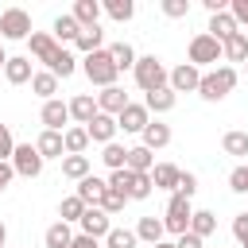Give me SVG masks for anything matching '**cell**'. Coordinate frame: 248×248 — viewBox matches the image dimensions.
I'll return each mask as SVG.
<instances>
[{
    "label": "cell",
    "mask_w": 248,
    "mask_h": 248,
    "mask_svg": "<svg viewBox=\"0 0 248 248\" xmlns=\"http://www.w3.org/2000/svg\"><path fill=\"white\" fill-rule=\"evenodd\" d=\"M140 240H136V232L132 229H108V236H105V248H136Z\"/></svg>",
    "instance_id": "cell-41"
},
{
    "label": "cell",
    "mask_w": 248,
    "mask_h": 248,
    "mask_svg": "<svg viewBox=\"0 0 248 248\" xmlns=\"http://www.w3.org/2000/svg\"><path fill=\"white\" fill-rule=\"evenodd\" d=\"M229 16L236 19V27H248V0H229Z\"/></svg>",
    "instance_id": "cell-49"
},
{
    "label": "cell",
    "mask_w": 248,
    "mask_h": 248,
    "mask_svg": "<svg viewBox=\"0 0 248 248\" xmlns=\"http://www.w3.org/2000/svg\"><path fill=\"white\" fill-rule=\"evenodd\" d=\"M27 43H31V54H35L43 66H50V58L62 50V46H58V43H54L46 31H31V39H27Z\"/></svg>",
    "instance_id": "cell-20"
},
{
    "label": "cell",
    "mask_w": 248,
    "mask_h": 248,
    "mask_svg": "<svg viewBox=\"0 0 248 248\" xmlns=\"http://www.w3.org/2000/svg\"><path fill=\"white\" fill-rule=\"evenodd\" d=\"M70 240H74V225H66V221H54L43 232V244L46 248H70Z\"/></svg>",
    "instance_id": "cell-29"
},
{
    "label": "cell",
    "mask_w": 248,
    "mask_h": 248,
    "mask_svg": "<svg viewBox=\"0 0 248 248\" xmlns=\"http://www.w3.org/2000/svg\"><path fill=\"white\" fill-rule=\"evenodd\" d=\"M229 190H232V194H248V163L229 174Z\"/></svg>",
    "instance_id": "cell-45"
},
{
    "label": "cell",
    "mask_w": 248,
    "mask_h": 248,
    "mask_svg": "<svg viewBox=\"0 0 248 248\" xmlns=\"http://www.w3.org/2000/svg\"><path fill=\"white\" fill-rule=\"evenodd\" d=\"M186 58H190V66H213V62H221V43L213 39V35H194L190 39V46H186Z\"/></svg>",
    "instance_id": "cell-5"
},
{
    "label": "cell",
    "mask_w": 248,
    "mask_h": 248,
    "mask_svg": "<svg viewBox=\"0 0 248 248\" xmlns=\"http://www.w3.org/2000/svg\"><path fill=\"white\" fill-rule=\"evenodd\" d=\"M12 178H16V170H12V163H0V194L12 186Z\"/></svg>",
    "instance_id": "cell-52"
},
{
    "label": "cell",
    "mask_w": 248,
    "mask_h": 248,
    "mask_svg": "<svg viewBox=\"0 0 248 248\" xmlns=\"http://www.w3.org/2000/svg\"><path fill=\"white\" fill-rule=\"evenodd\" d=\"M213 229H217V217L209 213V209H194V217H190V229L186 232H194V236H213Z\"/></svg>",
    "instance_id": "cell-32"
},
{
    "label": "cell",
    "mask_w": 248,
    "mask_h": 248,
    "mask_svg": "<svg viewBox=\"0 0 248 248\" xmlns=\"http://www.w3.org/2000/svg\"><path fill=\"white\" fill-rule=\"evenodd\" d=\"M0 35L19 43V39H31V16L23 8H4L0 12Z\"/></svg>",
    "instance_id": "cell-7"
},
{
    "label": "cell",
    "mask_w": 248,
    "mask_h": 248,
    "mask_svg": "<svg viewBox=\"0 0 248 248\" xmlns=\"http://www.w3.org/2000/svg\"><path fill=\"white\" fill-rule=\"evenodd\" d=\"M174 194H182V198H194V194H198V174H194V170H182V174H178V186H174Z\"/></svg>",
    "instance_id": "cell-44"
},
{
    "label": "cell",
    "mask_w": 248,
    "mask_h": 248,
    "mask_svg": "<svg viewBox=\"0 0 248 248\" xmlns=\"http://www.w3.org/2000/svg\"><path fill=\"white\" fill-rule=\"evenodd\" d=\"M244 39H248V31H244Z\"/></svg>",
    "instance_id": "cell-57"
},
{
    "label": "cell",
    "mask_w": 248,
    "mask_h": 248,
    "mask_svg": "<svg viewBox=\"0 0 248 248\" xmlns=\"http://www.w3.org/2000/svg\"><path fill=\"white\" fill-rule=\"evenodd\" d=\"M78 229H81L85 236H93V240H105V236H108V229H112V217H108L105 209H97V205H85V213H81Z\"/></svg>",
    "instance_id": "cell-9"
},
{
    "label": "cell",
    "mask_w": 248,
    "mask_h": 248,
    "mask_svg": "<svg viewBox=\"0 0 248 248\" xmlns=\"http://www.w3.org/2000/svg\"><path fill=\"white\" fill-rule=\"evenodd\" d=\"M12 170L19 174V178H39L43 174V155L35 151V143H16V151H12Z\"/></svg>",
    "instance_id": "cell-6"
},
{
    "label": "cell",
    "mask_w": 248,
    "mask_h": 248,
    "mask_svg": "<svg viewBox=\"0 0 248 248\" xmlns=\"http://www.w3.org/2000/svg\"><path fill=\"white\" fill-rule=\"evenodd\" d=\"M101 163L108 167V170H124V163H128V147L124 143H105V151H101Z\"/></svg>",
    "instance_id": "cell-36"
},
{
    "label": "cell",
    "mask_w": 248,
    "mask_h": 248,
    "mask_svg": "<svg viewBox=\"0 0 248 248\" xmlns=\"http://www.w3.org/2000/svg\"><path fill=\"white\" fill-rule=\"evenodd\" d=\"M221 58L225 62H248V39H244V31H236V35H229L221 43Z\"/></svg>",
    "instance_id": "cell-27"
},
{
    "label": "cell",
    "mask_w": 248,
    "mask_h": 248,
    "mask_svg": "<svg viewBox=\"0 0 248 248\" xmlns=\"http://www.w3.org/2000/svg\"><path fill=\"white\" fill-rule=\"evenodd\" d=\"M190 217H194V205H190V198H182V194H170V202H167V213H163V229H167V232H174V236H182V232L190 229Z\"/></svg>",
    "instance_id": "cell-4"
},
{
    "label": "cell",
    "mask_w": 248,
    "mask_h": 248,
    "mask_svg": "<svg viewBox=\"0 0 248 248\" xmlns=\"http://www.w3.org/2000/svg\"><path fill=\"white\" fill-rule=\"evenodd\" d=\"M151 248H174V240H159V244H151Z\"/></svg>",
    "instance_id": "cell-54"
},
{
    "label": "cell",
    "mask_w": 248,
    "mask_h": 248,
    "mask_svg": "<svg viewBox=\"0 0 248 248\" xmlns=\"http://www.w3.org/2000/svg\"><path fill=\"white\" fill-rule=\"evenodd\" d=\"M70 248H101V240H93V236H85V232H74Z\"/></svg>",
    "instance_id": "cell-50"
},
{
    "label": "cell",
    "mask_w": 248,
    "mask_h": 248,
    "mask_svg": "<svg viewBox=\"0 0 248 248\" xmlns=\"http://www.w3.org/2000/svg\"><path fill=\"white\" fill-rule=\"evenodd\" d=\"M78 31H81V27H78V19H74L70 12H62V16L50 23V39H54L58 46H62V43H74V39H78Z\"/></svg>",
    "instance_id": "cell-22"
},
{
    "label": "cell",
    "mask_w": 248,
    "mask_h": 248,
    "mask_svg": "<svg viewBox=\"0 0 248 248\" xmlns=\"http://www.w3.org/2000/svg\"><path fill=\"white\" fill-rule=\"evenodd\" d=\"M105 50H108V58H112L116 70H132L136 58H140V54L132 50V43H112V46H105Z\"/></svg>",
    "instance_id": "cell-31"
},
{
    "label": "cell",
    "mask_w": 248,
    "mask_h": 248,
    "mask_svg": "<svg viewBox=\"0 0 248 248\" xmlns=\"http://www.w3.org/2000/svg\"><path fill=\"white\" fill-rule=\"evenodd\" d=\"M62 174L74 178V182H81V178L89 174V155H66V159H62Z\"/></svg>",
    "instance_id": "cell-39"
},
{
    "label": "cell",
    "mask_w": 248,
    "mask_h": 248,
    "mask_svg": "<svg viewBox=\"0 0 248 248\" xmlns=\"http://www.w3.org/2000/svg\"><path fill=\"white\" fill-rule=\"evenodd\" d=\"M151 174H136L132 178V190H128V202H143V198H151Z\"/></svg>",
    "instance_id": "cell-42"
},
{
    "label": "cell",
    "mask_w": 248,
    "mask_h": 248,
    "mask_svg": "<svg viewBox=\"0 0 248 248\" xmlns=\"http://www.w3.org/2000/svg\"><path fill=\"white\" fill-rule=\"evenodd\" d=\"M236 70L232 66H213L209 74H202V81H198V97L202 101H225L232 89H236Z\"/></svg>",
    "instance_id": "cell-1"
},
{
    "label": "cell",
    "mask_w": 248,
    "mask_h": 248,
    "mask_svg": "<svg viewBox=\"0 0 248 248\" xmlns=\"http://www.w3.org/2000/svg\"><path fill=\"white\" fill-rule=\"evenodd\" d=\"M132 178H136V174H132V170L124 167V170H112V174H108L105 182H108V190H112V194H120V198L128 202V190H132Z\"/></svg>",
    "instance_id": "cell-40"
},
{
    "label": "cell",
    "mask_w": 248,
    "mask_h": 248,
    "mask_svg": "<svg viewBox=\"0 0 248 248\" xmlns=\"http://www.w3.org/2000/svg\"><path fill=\"white\" fill-rule=\"evenodd\" d=\"M81 70H85V78L93 81V85H101V89H108V85H116V66H112V58H108V50H93V54H85L81 58Z\"/></svg>",
    "instance_id": "cell-3"
},
{
    "label": "cell",
    "mask_w": 248,
    "mask_h": 248,
    "mask_svg": "<svg viewBox=\"0 0 248 248\" xmlns=\"http://www.w3.org/2000/svg\"><path fill=\"white\" fill-rule=\"evenodd\" d=\"M232 236H236L240 248H248V213H236L232 217Z\"/></svg>",
    "instance_id": "cell-46"
},
{
    "label": "cell",
    "mask_w": 248,
    "mask_h": 248,
    "mask_svg": "<svg viewBox=\"0 0 248 248\" xmlns=\"http://www.w3.org/2000/svg\"><path fill=\"white\" fill-rule=\"evenodd\" d=\"M198 81H202V70L190 66V62H182V66H174V70L167 74V85H170L174 97H178V93H198Z\"/></svg>",
    "instance_id": "cell-8"
},
{
    "label": "cell",
    "mask_w": 248,
    "mask_h": 248,
    "mask_svg": "<svg viewBox=\"0 0 248 248\" xmlns=\"http://www.w3.org/2000/svg\"><path fill=\"white\" fill-rule=\"evenodd\" d=\"M116 116H105V112H97L89 124H85V136H89V143H112L116 140Z\"/></svg>",
    "instance_id": "cell-11"
},
{
    "label": "cell",
    "mask_w": 248,
    "mask_h": 248,
    "mask_svg": "<svg viewBox=\"0 0 248 248\" xmlns=\"http://www.w3.org/2000/svg\"><path fill=\"white\" fill-rule=\"evenodd\" d=\"M132 232H136V240H143V244H159V240L167 236L163 217H140V225H136Z\"/></svg>",
    "instance_id": "cell-25"
},
{
    "label": "cell",
    "mask_w": 248,
    "mask_h": 248,
    "mask_svg": "<svg viewBox=\"0 0 248 248\" xmlns=\"http://www.w3.org/2000/svg\"><path fill=\"white\" fill-rule=\"evenodd\" d=\"M4 62H8V54H4V46H0V70H4Z\"/></svg>",
    "instance_id": "cell-55"
},
{
    "label": "cell",
    "mask_w": 248,
    "mask_h": 248,
    "mask_svg": "<svg viewBox=\"0 0 248 248\" xmlns=\"http://www.w3.org/2000/svg\"><path fill=\"white\" fill-rule=\"evenodd\" d=\"M178 174H182V167H174V163H155V167H151V186H155V190H170V194H174Z\"/></svg>",
    "instance_id": "cell-21"
},
{
    "label": "cell",
    "mask_w": 248,
    "mask_h": 248,
    "mask_svg": "<svg viewBox=\"0 0 248 248\" xmlns=\"http://www.w3.org/2000/svg\"><path fill=\"white\" fill-rule=\"evenodd\" d=\"M124 108H128V93H124L120 85H108V89L97 93V112H105V116H120Z\"/></svg>",
    "instance_id": "cell-12"
},
{
    "label": "cell",
    "mask_w": 248,
    "mask_h": 248,
    "mask_svg": "<svg viewBox=\"0 0 248 248\" xmlns=\"http://www.w3.org/2000/svg\"><path fill=\"white\" fill-rule=\"evenodd\" d=\"M174 248H202V236H194V232H182V236L174 240Z\"/></svg>",
    "instance_id": "cell-51"
},
{
    "label": "cell",
    "mask_w": 248,
    "mask_h": 248,
    "mask_svg": "<svg viewBox=\"0 0 248 248\" xmlns=\"http://www.w3.org/2000/svg\"><path fill=\"white\" fill-rule=\"evenodd\" d=\"M244 74H248V62H244Z\"/></svg>",
    "instance_id": "cell-56"
},
{
    "label": "cell",
    "mask_w": 248,
    "mask_h": 248,
    "mask_svg": "<svg viewBox=\"0 0 248 248\" xmlns=\"http://www.w3.org/2000/svg\"><path fill=\"white\" fill-rule=\"evenodd\" d=\"M159 8H163L167 19H186V16H190V0H163Z\"/></svg>",
    "instance_id": "cell-43"
},
{
    "label": "cell",
    "mask_w": 248,
    "mask_h": 248,
    "mask_svg": "<svg viewBox=\"0 0 248 248\" xmlns=\"http://www.w3.org/2000/svg\"><path fill=\"white\" fill-rule=\"evenodd\" d=\"M39 120H43V128H46V132H66V124H70V108H66V101H58V97L43 101Z\"/></svg>",
    "instance_id": "cell-10"
},
{
    "label": "cell",
    "mask_w": 248,
    "mask_h": 248,
    "mask_svg": "<svg viewBox=\"0 0 248 248\" xmlns=\"http://www.w3.org/2000/svg\"><path fill=\"white\" fill-rule=\"evenodd\" d=\"M70 16L78 19V27H97V19H101V0H78Z\"/></svg>",
    "instance_id": "cell-28"
},
{
    "label": "cell",
    "mask_w": 248,
    "mask_h": 248,
    "mask_svg": "<svg viewBox=\"0 0 248 248\" xmlns=\"http://www.w3.org/2000/svg\"><path fill=\"white\" fill-rule=\"evenodd\" d=\"M12 151H16L12 128H8V124H0V163H8V159H12Z\"/></svg>",
    "instance_id": "cell-47"
},
{
    "label": "cell",
    "mask_w": 248,
    "mask_h": 248,
    "mask_svg": "<svg viewBox=\"0 0 248 248\" xmlns=\"http://www.w3.org/2000/svg\"><path fill=\"white\" fill-rule=\"evenodd\" d=\"M4 78H8L12 85H27V81L35 78L31 58H19V54H16V58H8V62H4Z\"/></svg>",
    "instance_id": "cell-23"
},
{
    "label": "cell",
    "mask_w": 248,
    "mask_h": 248,
    "mask_svg": "<svg viewBox=\"0 0 248 248\" xmlns=\"http://www.w3.org/2000/svg\"><path fill=\"white\" fill-rule=\"evenodd\" d=\"M66 108H70V120H78V124L85 128V124L97 116V97H93V93H78V97L66 101Z\"/></svg>",
    "instance_id": "cell-13"
},
{
    "label": "cell",
    "mask_w": 248,
    "mask_h": 248,
    "mask_svg": "<svg viewBox=\"0 0 248 248\" xmlns=\"http://www.w3.org/2000/svg\"><path fill=\"white\" fill-rule=\"evenodd\" d=\"M46 70H50L54 78H70V74L78 70V58H74V54H70V50L62 46V50H58V54L50 58V66H46Z\"/></svg>",
    "instance_id": "cell-38"
},
{
    "label": "cell",
    "mask_w": 248,
    "mask_h": 248,
    "mask_svg": "<svg viewBox=\"0 0 248 248\" xmlns=\"http://www.w3.org/2000/svg\"><path fill=\"white\" fill-rule=\"evenodd\" d=\"M81 213H85V202H81L78 194L62 198V205H58V221H66V225H78V221H81Z\"/></svg>",
    "instance_id": "cell-37"
},
{
    "label": "cell",
    "mask_w": 248,
    "mask_h": 248,
    "mask_svg": "<svg viewBox=\"0 0 248 248\" xmlns=\"http://www.w3.org/2000/svg\"><path fill=\"white\" fill-rule=\"evenodd\" d=\"M35 151L43 155V163L46 159H66V147H62V132H39V140H35Z\"/></svg>",
    "instance_id": "cell-18"
},
{
    "label": "cell",
    "mask_w": 248,
    "mask_h": 248,
    "mask_svg": "<svg viewBox=\"0 0 248 248\" xmlns=\"http://www.w3.org/2000/svg\"><path fill=\"white\" fill-rule=\"evenodd\" d=\"M174 105H178V97L170 93V85H163V89H151V93H143V108H147V112H155V116L170 112Z\"/></svg>",
    "instance_id": "cell-16"
},
{
    "label": "cell",
    "mask_w": 248,
    "mask_h": 248,
    "mask_svg": "<svg viewBox=\"0 0 248 248\" xmlns=\"http://www.w3.org/2000/svg\"><path fill=\"white\" fill-rule=\"evenodd\" d=\"M236 31H240V27H236V19L229 16V8L209 16V27H205V35H213L217 43H225V39H229V35H236Z\"/></svg>",
    "instance_id": "cell-19"
},
{
    "label": "cell",
    "mask_w": 248,
    "mask_h": 248,
    "mask_svg": "<svg viewBox=\"0 0 248 248\" xmlns=\"http://www.w3.org/2000/svg\"><path fill=\"white\" fill-rule=\"evenodd\" d=\"M62 147H66V155H85V147H89V136H85V128H81V124L66 128V132H62Z\"/></svg>",
    "instance_id": "cell-30"
},
{
    "label": "cell",
    "mask_w": 248,
    "mask_h": 248,
    "mask_svg": "<svg viewBox=\"0 0 248 248\" xmlns=\"http://www.w3.org/2000/svg\"><path fill=\"white\" fill-rule=\"evenodd\" d=\"M132 174H151V167H155V151H147L143 143H136V147H128V163H124Z\"/></svg>",
    "instance_id": "cell-24"
},
{
    "label": "cell",
    "mask_w": 248,
    "mask_h": 248,
    "mask_svg": "<svg viewBox=\"0 0 248 248\" xmlns=\"http://www.w3.org/2000/svg\"><path fill=\"white\" fill-rule=\"evenodd\" d=\"M132 74H136V85H140L143 93H151V89H163V85H167V74H170V70L163 66V58L143 54V58H136Z\"/></svg>",
    "instance_id": "cell-2"
},
{
    "label": "cell",
    "mask_w": 248,
    "mask_h": 248,
    "mask_svg": "<svg viewBox=\"0 0 248 248\" xmlns=\"http://www.w3.org/2000/svg\"><path fill=\"white\" fill-rule=\"evenodd\" d=\"M147 120H151V112H147L143 105L128 101V108L116 116V128H120V132H143V128H147Z\"/></svg>",
    "instance_id": "cell-14"
},
{
    "label": "cell",
    "mask_w": 248,
    "mask_h": 248,
    "mask_svg": "<svg viewBox=\"0 0 248 248\" xmlns=\"http://www.w3.org/2000/svg\"><path fill=\"white\" fill-rule=\"evenodd\" d=\"M0 248H8V225L0 221Z\"/></svg>",
    "instance_id": "cell-53"
},
{
    "label": "cell",
    "mask_w": 248,
    "mask_h": 248,
    "mask_svg": "<svg viewBox=\"0 0 248 248\" xmlns=\"http://www.w3.org/2000/svg\"><path fill=\"white\" fill-rule=\"evenodd\" d=\"M97 209H105V213H108V217H116V213H120V209H124V198H120V194H112V190H108V194H105V202H101V205H97Z\"/></svg>",
    "instance_id": "cell-48"
},
{
    "label": "cell",
    "mask_w": 248,
    "mask_h": 248,
    "mask_svg": "<svg viewBox=\"0 0 248 248\" xmlns=\"http://www.w3.org/2000/svg\"><path fill=\"white\" fill-rule=\"evenodd\" d=\"M85 205H101L105 202V194H108V182L105 178H97V174H85L81 182H78V190H74Z\"/></svg>",
    "instance_id": "cell-15"
},
{
    "label": "cell",
    "mask_w": 248,
    "mask_h": 248,
    "mask_svg": "<svg viewBox=\"0 0 248 248\" xmlns=\"http://www.w3.org/2000/svg\"><path fill=\"white\" fill-rule=\"evenodd\" d=\"M221 147H225V155H236V159H244V155H248V132H240V128L225 132V136H221Z\"/></svg>",
    "instance_id": "cell-33"
},
{
    "label": "cell",
    "mask_w": 248,
    "mask_h": 248,
    "mask_svg": "<svg viewBox=\"0 0 248 248\" xmlns=\"http://www.w3.org/2000/svg\"><path fill=\"white\" fill-rule=\"evenodd\" d=\"M101 12H105L108 19H116V23H128V19L136 16V4H132V0H105Z\"/></svg>",
    "instance_id": "cell-34"
},
{
    "label": "cell",
    "mask_w": 248,
    "mask_h": 248,
    "mask_svg": "<svg viewBox=\"0 0 248 248\" xmlns=\"http://www.w3.org/2000/svg\"><path fill=\"white\" fill-rule=\"evenodd\" d=\"M31 89H35V97H43V101H50V97L58 93V78H54L50 70H39V74L31 78Z\"/></svg>",
    "instance_id": "cell-35"
},
{
    "label": "cell",
    "mask_w": 248,
    "mask_h": 248,
    "mask_svg": "<svg viewBox=\"0 0 248 248\" xmlns=\"http://www.w3.org/2000/svg\"><path fill=\"white\" fill-rule=\"evenodd\" d=\"M74 46H78L81 54L105 50V31H101V23H97V27H81V31H78V39H74Z\"/></svg>",
    "instance_id": "cell-26"
},
{
    "label": "cell",
    "mask_w": 248,
    "mask_h": 248,
    "mask_svg": "<svg viewBox=\"0 0 248 248\" xmlns=\"http://www.w3.org/2000/svg\"><path fill=\"white\" fill-rule=\"evenodd\" d=\"M140 140H143L147 151H159V147L170 143V124H163V120H147V128L140 132Z\"/></svg>",
    "instance_id": "cell-17"
}]
</instances>
